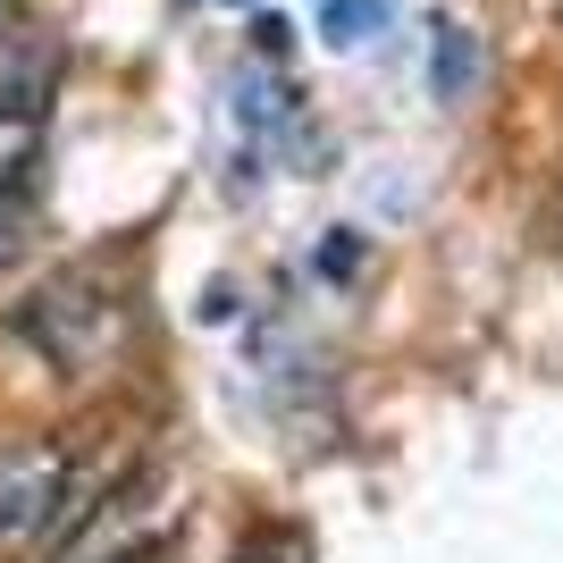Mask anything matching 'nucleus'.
I'll use <instances>...</instances> for the list:
<instances>
[{"label":"nucleus","mask_w":563,"mask_h":563,"mask_svg":"<svg viewBox=\"0 0 563 563\" xmlns=\"http://www.w3.org/2000/svg\"><path fill=\"white\" fill-rule=\"evenodd\" d=\"M118 320H126V311H118V295L93 278V269H59V278H43L18 311H9L18 345H34L59 378L101 371L110 345H118Z\"/></svg>","instance_id":"nucleus-1"},{"label":"nucleus","mask_w":563,"mask_h":563,"mask_svg":"<svg viewBox=\"0 0 563 563\" xmlns=\"http://www.w3.org/2000/svg\"><path fill=\"white\" fill-rule=\"evenodd\" d=\"M76 521V446L68 438H9L0 446V563L43 547Z\"/></svg>","instance_id":"nucleus-2"},{"label":"nucleus","mask_w":563,"mask_h":563,"mask_svg":"<svg viewBox=\"0 0 563 563\" xmlns=\"http://www.w3.org/2000/svg\"><path fill=\"white\" fill-rule=\"evenodd\" d=\"M25 244H34V177H25V186H0V278L25 261Z\"/></svg>","instance_id":"nucleus-3"},{"label":"nucleus","mask_w":563,"mask_h":563,"mask_svg":"<svg viewBox=\"0 0 563 563\" xmlns=\"http://www.w3.org/2000/svg\"><path fill=\"white\" fill-rule=\"evenodd\" d=\"M463 85H471V43L446 34V43H438V93H463Z\"/></svg>","instance_id":"nucleus-4"},{"label":"nucleus","mask_w":563,"mask_h":563,"mask_svg":"<svg viewBox=\"0 0 563 563\" xmlns=\"http://www.w3.org/2000/svg\"><path fill=\"white\" fill-rule=\"evenodd\" d=\"M353 25H362V0H329V34L336 43H353Z\"/></svg>","instance_id":"nucleus-5"},{"label":"nucleus","mask_w":563,"mask_h":563,"mask_svg":"<svg viewBox=\"0 0 563 563\" xmlns=\"http://www.w3.org/2000/svg\"><path fill=\"white\" fill-rule=\"evenodd\" d=\"M0 43H9V9H0Z\"/></svg>","instance_id":"nucleus-6"}]
</instances>
